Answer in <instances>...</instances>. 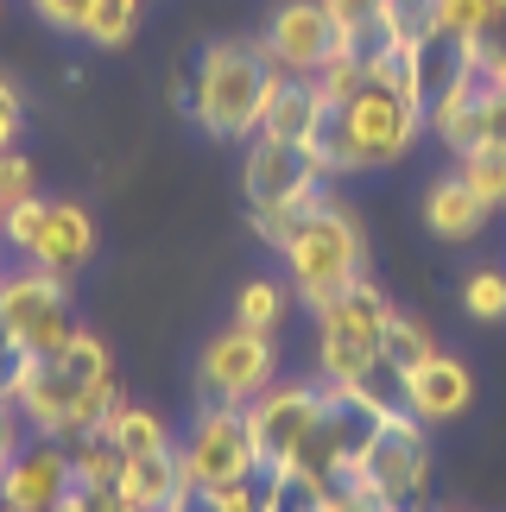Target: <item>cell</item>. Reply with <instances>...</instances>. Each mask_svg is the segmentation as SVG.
I'll return each instance as SVG.
<instances>
[{"label":"cell","instance_id":"obj_18","mask_svg":"<svg viewBox=\"0 0 506 512\" xmlns=\"http://www.w3.org/2000/svg\"><path fill=\"white\" fill-rule=\"evenodd\" d=\"M89 247H95V222H89V209L83 203H51V222H45V241L32 247V260L38 266H51V272H70L89 260Z\"/></svg>","mask_w":506,"mask_h":512},{"label":"cell","instance_id":"obj_29","mask_svg":"<svg viewBox=\"0 0 506 512\" xmlns=\"http://www.w3.org/2000/svg\"><path fill=\"white\" fill-rule=\"evenodd\" d=\"M456 171L475 184V196H481L488 209L506 203V146H488V140H481L475 152H462V159H456Z\"/></svg>","mask_w":506,"mask_h":512},{"label":"cell","instance_id":"obj_45","mask_svg":"<svg viewBox=\"0 0 506 512\" xmlns=\"http://www.w3.org/2000/svg\"><path fill=\"white\" fill-rule=\"evenodd\" d=\"M102 512H146V506H133V500H121V494L108 487V494H102Z\"/></svg>","mask_w":506,"mask_h":512},{"label":"cell","instance_id":"obj_23","mask_svg":"<svg viewBox=\"0 0 506 512\" xmlns=\"http://www.w3.org/2000/svg\"><path fill=\"white\" fill-rule=\"evenodd\" d=\"M323 203H329V196H323V184H317V190L291 196V203H279V209H253V234H260L266 247H279V253H285V247H291V234H298Z\"/></svg>","mask_w":506,"mask_h":512},{"label":"cell","instance_id":"obj_31","mask_svg":"<svg viewBox=\"0 0 506 512\" xmlns=\"http://www.w3.org/2000/svg\"><path fill=\"white\" fill-rule=\"evenodd\" d=\"M285 317V285H272V279H253L241 298H235V323L241 329H260V336H272Z\"/></svg>","mask_w":506,"mask_h":512},{"label":"cell","instance_id":"obj_13","mask_svg":"<svg viewBox=\"0 0 506 512\" xmlns=\"http://www.w3.org/2000/svg\"><path fill=\"white\" fill-rule=\"evenodd\" d=\"M424 127H431L456 159H462V152H475L481 140H488V76L462 70L450 89H437L431 102H424Z\"/></svg>","mask_w":506,"mask_h":512},{"label":"cell","instance_id":"obj_42","mask_svg":"<svg viewBox=\"0 0 506 512\" xmlns=\"http://www.w3.org/2000/svg\"><path fill=\"white\" fill-rule=\"evenodd\" d=\"M13 140H19V95H13V83H0V152Z\"/></svg>","mask_w":506,"mask_h":512},{"label":"cell","instance_id":"obj_16","mask_svg":"<svg viewBox=\"0 0 506 512\" xmlns=\"http://www.w3.org/2000/svg\"><path fill=\"white\" fill-rule=\"evenodd\" d=\"M323 108H329V102H323L317 76H291V70H279V83H272V95H266V114H260V133L304 146Z\"/></svg>","mask_w":506,"mask_h":512},{"label":"cell","instance_id":"obj_34","mask_svg":"<svg viewBox=\"0 0 506 512\" xmlns=\"http://www.w3.org/2000/svg\"><path fill=\"white\" fill-rule=\"evenodd\" d=\"M133 19H140V0H95L83 32L95 38V45H127V38H133Z\"/></svg>","mask_w":506,"mask_h":512},{"label":"cell","instance_id":"obj_19","mask_svg":"<svg viewBox=\"0 0 506 512\" xmlns=\"http://www.w3.org/2000/svg\"><path fill=\"white\" fill-rule=\"evenodd\" d=\"M367 83L386 89V95H399V102H418L424 108V51L418 45H386L367 57Z\"/></svg>","mask_w":506,"mask_h":512},{"label":"cell","instance_id":"obj_24","mask_svg":"<svg viewBox=\"0 0 506 512\" xmlns=\"http://www.w3.org/2000/svg\"><path fill=\"white\" fill-rule=\"evenodd\" d=\"M323 506V481L304 475L298 462L266 468V512H317Z\"/></svg>","mask_w":506,"mask_h":512},{"label":"cell","instance_id":"obj_11","mask_svg":"<svg viewBox=\"0 0 506 512\" xmlns=\"http://www.w3.org/2000/svg\"><path fill=\"white\" fill-rule=\"evenodd\" d=\"M317 184H323V171L304 146L253 133V146H247V209H279V203H291V196H304Z\"/></svg>","mask_w":506,"mask_h":512},{"label":"cell","instance_id":"obj_41","mask_svg":"<svg viewBox=\"0 0 506 512\" xmlns=\"http://www.w3.org/2000/svg\"><path fill=\"white\" fill-rule=\"evenodd\" d=\"M19 462V405L0 392V475Z\"/></svg>","mask_w":506,"mask_h":512},{"label":"cell","instance_id":"obj_12","mask_svg":"<svg viewBox=\"0 0 506 512\" xmlns=\"http://www.w3.org/2000/svg\"><path fill=\"white\" fill-rule=\"evenodd\" d=\"M76 487L70 475V443H38V449H19V462L0 475V506L7 512H51Z\"/></svg>","mask_w":506,"mask_h":512},{"label":"cell","instance_id":"obj_37","mask_svg":"<svg viewBox=\"0 0 506 512\" xmlns=\"http://www.w3.org/2000/svg\"><path fill=\"white\" fill-rule=\"evenodd\" d=\"M38 190V177H32V159H26V152H0V215H7L13 203H26V196Z\"/></svg>","mask_w":506,"mask_h":512},{"label":"cell","instance_id":"obj_14","mask_svg":"<svg viewBox=\"0 0 506 512\" xmlns=\"http://www.w3.org/2000/svg\"><path fill=\"white\" fill-rule=\"evenodd\" d=\"M475 399V380L469 367L450 361V354H431L424 367L405 373V411H418L424 424H443V418H462Z\"/></svg>","mask_w":506,"mask_h":512},{"label":"cell","instance_id":"obj_4","mask_svg":"<svg viewBox=\"0 0 506 512\" xmlns=\"http://www.w3.org/2000/svg\"><path fill=\"white\" fill-rule=\"evenodd\" d=\"M64 272L51 266H26V272H7L0 279V342L13 354H45L57 361V348L70 342V323H64Z\"/></svg>","mask_w":506,"mask_h":512},{"label":"cell","instance_id":"obj_10","mask_svg":"<svg viewBox=\"0 0 506 512\" xmlns=\"http://www.w3.org/2000/svg\"><path fill=\"white\" fill-rule=\"evenodd\" d=\"M348 114V133H355V152H361V165H393L412 152L418 140V127H424V108L418 102H399V95H386L367 83L355 102H342Z\"/></svg>","mask_w":506,"mask_h":512},{"label":"cell","instance_id":"obj_20","mask_svg":"<svg viewBox=\"0 0 506 512\" xmlns=\"http://www.w3.org/2000/svg\"><path fill=\"white\" fill-rule=\"evenodd\" d=\"M304 152L317 159V171H323V177L361 171V152H355V133H348V114H342V102H329V108L317 114V127H310Z\"/></svg>","mask_w":506,"mask_h":512},{"label":"cell","instance_id":"obj_39","mask_svg":"<svg viewBox=\"0 0 506 512\" xmlns=\"http://www.w3.org/2000/svg\"><path fill=\"white\" fill-rule=\"evenodd\" d=\"M38 19H51V26H64V32H83L89 26V7L95 0H32Z\"/></svg>","mask_w":506,"mask_h":512},{"label":"cell","instance_id":"obj_9","mask_svg":"<svg viewBox=\"0 0 506 512\" xmlns=\"http://www.w3.org/2000/svg\"><path fill=\"white\" fill-rule=\"evenodd\" d=\"M260 51L291 76H317L329 57L342 51V32H336V19L323 13V0H285V7L272 13Z\"/></svg>","mask_w":506,"mask_h":512},{"label":"cell","instance_id":"obj_33","mask_svg":"<svg viewBox=\"0 0 506 512\" xmlns=\"http://www.w3.org/2000/svg\"><path fill=\"white\" fill-rule=\"evenodd\" d=\"M317 89H323V102H355V95L367 89V57L342 45V51L317 70Z\"/></svg>","mask_w":506,"mask_h":512},{"label":"cell","instance_id":"obj_30","mask_svg":"<svg viewBox=\"0 0 506 512\" xmlns=\"http://www.w3.org/2000/svg\"><path fill=\"white\" fill-rule=\"evenodd\" d=\"M121 462H127V456H121L108 437H89V443L70 449V475H76V487H95V494H108V487H114Z\"/></svg>","mask_w":506,"mask_h":512},{"label":"cell","instance_id":"obj_36","mask_svg":"<svg viewBox=\"0 0 506 512\" xmlns=\"http://www.w3.org/2000/svg\"><path fill=\"white\" fill-rule=\"evenodd\" d=\"M462 304H469L481 323H500L506 317V272H475V279L462 285Z\"/></svg>","mask_w":506,"mask_h":512},{"label":"cell","instance_id":"obj_17","mask_svg":"<svg viewBox=\"0 0 506 512\" xmlns=\"http://www.w3.org/2000/svg\"><path fill=\"white\" fill-rule=\"evenodd\" d=\"M488 215H494V209L475 196V184H469L462 171L443 177V184H431V196H424V222H431L437 241H475Z\"/></svg>","mask_w":506,"mask_h":512},{"label":"cell","instance_id":"obj_47","mask_svg":"<svg viewBox=\"0 0 506 512\" xmlns=\"http://www.w3.org/2000/svg\"><path fill=\"white\" fill-rule=\"evenodd\" d=\"M0 512H7V506H0Z\"/></svg>","mask_w":506,"mask_h":512},{"label":"cell","instance_id":"obj_43","mask_svg":"<svg viewBox=\"0 0 506 512\" xmlns=\"http://www.w3.org/2000/svg\"><path fill=\"white\" fill-rule=\"evenodd\" d=\"M488 146H506V89L488 83Z\"/></svg>","mask_w":506,"mask_h":512},{"label":"cell","instance_id":"obj_40","mask_svg":"<svg viewBox=\"0 0 506 512\" xmlns=\"http://www.w3.org/2000/svg\"><path fill=\"white\" fill-rule=\"evenodd\" d=\"M437 13H443V32H450V38H469L475 19L488 13V0H437Z\"/></svg>","mask_w":506,"mask_h":512},{"label":"cell","instance_id":"obj_27","mask_svg":"<svg viewBox=\"0 0 506 512\" xmlns=\"http://www.w3.org/2000/svg\"><path fill=\"white\" fill-rule=\"evenodd\" d=\"M462 51H469V64L481 76H494L506 64V0H488V13L475 19V32L462 38Z\"/></svg>","mask_w":506,"mask_h":512},{"label":"cell","instance_id":"obj_32","mask_svg":"<svg viewBox=\"0 0 506 512\" xmlns=\"http://www.w3.org/2000/svg\"><path fill=\"white\" fill-rule=\"evenodd\" d=\"M45 222H51V196H26V203H13L7 215H0V234H7V247L19 253H32L38 241H45Z\"/></svg>","mask_w":506,"mask_h":512},{"label":"cell","instance_id":"obj_6","mask_svg":"<svg viewBox=\"0 0 506 512\" xmlns=\"http://www.w3.org/2000/svg\"><path fill=\"white\" fill-rule=\"evenodd\" d=\"M184 462L197 487H222V481H241V475H260V456H253V424H247V405H209L197 430L184 443Z\"/></svg>","mask_w":506,"mask_h":512},{"label":"cell","instance_id":"obj_7","mask_svg":"<svg viewBox=\"0 0 506 512\" xmlns=\"http://www.w3.org/2000/svg\"><path fill=\"white\" fill-rule=\"evenodd\" d=\"M323 418V386H266L247 399V424H253V456L260 468H279L298 456V443L310 437V424Z\"/></svg>","mask_w":506,"mask_h":512},{"label":"cell","instance_id":"obj_5","mask_svg":"<svg viewBox=\"0 0 506 512\" xmlns=\"http://www.w3.org/2000/svg\"><path fill=\"white\" fill-rule=\"evenodd\" d=\"M361 475L374 481L399 512L418 506L424 481H431V437H424L418 411H405V405L386 411L380 430H374V443H367V456H361Z\"/></svg>","mask_w":506,"mask_h":512},{"label":"cell","instance_id":"obj_35","mask_svg":"<svg viewBox=\"0 0 506 512\" xmlns=\"http://www.w3.org/2000/svg\"><path fill=\"white\" fill-rule=\"evenodd\" d=\"M203 512H266V468H260V481L241 475V481L203 487Z\"/></svg>","mask_w":506,"mask_h":512},{"label":"cell","instance_id":"obj_8","mask_svg":"<svg viewBox=\"0 0 506 512\" xmlns=\"http://www.w3.org/2000/svg\"><path fill=\"white\" fill-rule=\"evenodd\" d=\"M272 367H279V348L260 329H222L216 342L203 348V392L222 405H247L253 392L272 386Z\"/></svg>","mask_w":506,"mask_h":512},{"label":"cell","instance_id":"obj_28","mask_svg":"<svg viewBox=\"0 0 506 512\" xmlns=\"http://www.w3.org/2000/svg\"><path fill=\"white\" fill-rule=\"evenodd\" d=\"M57 367H64V380H76V386L108 380V342L95 336V329H70V342L57 348Z\"/></svg>","mask_w":506,"mask_h":512},{"label":"cell","instance_id":"obj_15","mask_svg":"<svg viewBox=\"0 0 506 512\" xmlns=\"http://www.w3.org/2000/svg\"><path fill=\"white\" fill-rule=\"evenodd\" d=\"M178 487H197V475H190V462H184V449H146V456H127L121 462V475H114V494L133 500V506H146V512H159Z\"/></svg>","mask_w":506,"mask_h":512},{"label":"cell","instance_id":"obj_1","mask_svg":"<svg viewBox=\"0 0 506 512\" xmlns=\"http://www.w3.org/2000/svg\"><path fill=\"white\" fill-rule=\"evenodd\" d=\"M272 83H279V64H272L260 45H209L197 121L216 133V140H253Z\"/></svg>","mask_w":506,"mask_h":512},{"label":"cell","instance_id":"obj_21","mask_svg":"<svg viewBox=\"0 0 506 512\" xmlns=\"http://www.w3.org/2000/svg\"><path fill=\"white\" fill-rule=\"evenodd\" d=\"M323 13L336 19V32H342L348 51L374 57L386 45V0H323Z\"/></svg>","mask_w":506,"mask_h":512},{"label":"cell","instance_id":"obj_2","mask_svg":"<svg viewBox=\"0 0 506 512\" xmlns=\"http://www.w3.org/2000/svg\"><path fill=\"white\" fill-rule=\"evenodd\" d=\"M285 260H291V285H298V298H304L310 310H323L336 291H348V285L367 272L361 222H355L342 203H323L298 234H291Z\"/></svg>","mask_w":506,"mask_h":512},{"label":"cell","instance_id":"obj_44","mask_svg":"<svg viewBox=\"0 0 506 512\" xmlns=\"http://www.w3.org/2000/svg\"><path fill=\"white\" fill-rule=\"evenodd\" d=\"M51 512H102V494H95V487H70Z\"/></svg>","mask_w":506,"mask_h":512},{"label":"cell","instance_id":"obj_26","mask_svg":"<svg viewBox=\"0 0 506 512\" xmlns=\"http://www.w3.org/2000/svg\"><path fill=\"white\" fill-rule=\"evenodd\" d=\"M102 437L121 449V456H146V449H165V443H171V437H165V424L152 418V411H140V405H121Z\"/></svg>","mask_w":506,"mask_h":512},{"label":"cell","instance_id":"obj_38","mask_svg":"<svg viewBox=\"0 0 506 512\" xmlns=\"http://www.w3.org/2000/svg\"><path fill=\"white\" fill-rule=\"evenodd\" d=\"M203 64H209V51H184V57H178V108H184V114H197V95H203Z\"/></svg>","mask_w":506,"mask_h":512},{"label":"cell","instance_id":"obj_48","mask_svg":"<svg viewBox=\"0 0 506 512\" xmlns=\"http://www.w3.org/2000/svg\"><path fill=\"white\" fill-rule=\"evenodd\" d=\"M317 512H323V506H317Z\"/></svg>","mask_w":506,"mask_h":512},{"label":"cell","instance_id":"obj_46","mask_svg":"<svg viewBox=\"0 0 506 512\" xmlns=\"http://www.w3.org/2000/svg\"><path fill=\"white\" fill-rule=\"evenodd\" d=\"M488 83H494V89H506V64H500V70H494V76H488Z\"/></svg>","mask_w":506,"mask_h":512},{"label":"cell","instance_id":"obj_22","mask_svg":"<svg viewBox=\"0 0 506 512\" xmlns=\"http://www.w3.org/2000/svg\"><path fill=\"white\" fill-rule=\"evenodd\" d=\"M380 354H386V367L412 373V367H424V361L437 354V342H431V329H424V323L399 317V310H386V329H380Z\"/></svg>","mask_w":506,"mask_h":512},{"label":"cell","instance_id":"obj_3","mask_svg":"<svg viewBox=\"0 0 506 512\" xmlns=\"http://www.w3.org/2000/svg\"><path fill=\"white\" fill-rule=\"evenodd\" d=\"M386 310H393V304H386V291L367 279V272L317 310V323H323V336H317V367H323V380H361L367 367L386 361V354H380Z\"/></svg>","mask_w":506,"mask_h":512},{"label":"cell","instance_id":"obj_25","mask_svg":"<svg viewBox=\"0 0 506 512\" xmlns=\"http://www.w3.org/2000/svg\"><path fill=\"white\" fill-rule=\"evenodd\" d=\"M443 32V13L437 0H386V38L393 45H431V38Z\"/></svg>","mask_w":506,"mask_h":512}]
</instances>
